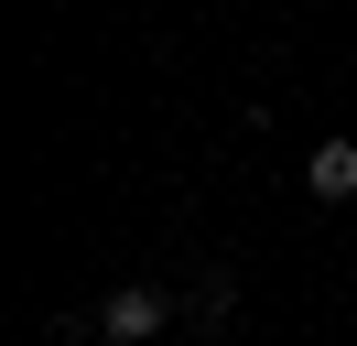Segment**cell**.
<instances>
[{"instance_id": "1", "label": "cell", "mask_w": 357, "mask_h": 346, "mask_svg": "<svg viewBox=\"0 0 357 346\" xmlns=\"http://www.w3.org/2000/svg\"><path fill=\"white\" fill-rule=\"evenodd\" d=\"M162 324H174V303H162L152 281H119V292L98 303V336L109 346H141V336H162Z\"/></svg>"}, {"instance_id": "2", "label": "cell", "mask_w": 357, "mask_h": 346, "mask_svg": "<svg viewBox=\"0 0 357 346\" xmlns=\"http://www.w3.org/2000/svg\"><path fill=\"white\" fill-rule=\"evenodd\" d=\"M303 195H314V206H347V195H357V141H314Z\"/></svg>"}, {"instance_id": "3", "label": "cell", "mask_w": 357, "mask_h": 346, "mask_svg": "<svg viewBox=\"0 0 357 346\" xmlns=\"http://www.w3.org/2000/svg\"><path fill=\"white\" fill-rule=\"evenodd\" d=\"M227 314H238V281L206 271V281H195V324H227Z\"/></svg>"}]
</instances>
